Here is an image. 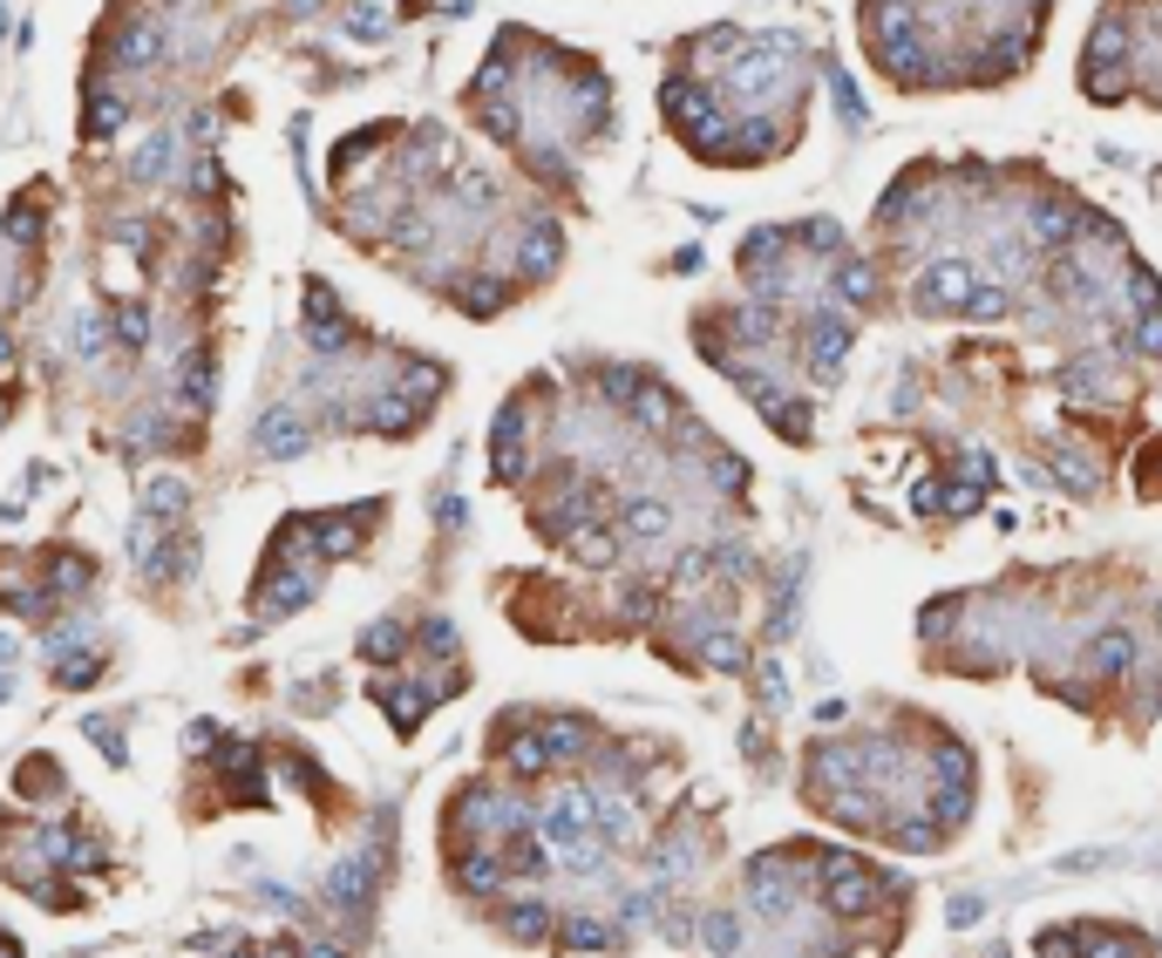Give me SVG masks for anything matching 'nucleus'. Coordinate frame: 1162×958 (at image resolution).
Returning <instances> with one entry per match:
<instances>
[{"mask_svg": "<svg viewBox=\"0 0 1162 958\" xmlns=\"http://www.w3.org/2000/svg\"><path fill=\"white\" fill-rule=\"evenodd\" d=\"M911 211H932V197H925V184H917V177H898L884 197H877V225H884V231L911 225Z\"/></svg>", "mask_w": 1162, "mask_h": 958, "instance_id": "nucleus-10", "label": "nucleus"}, {"mask_svg": "<svg viewBox=\"0 0 1162 958\" xmlns=\"http://www.w3.org/2000/svg\"><path fill=\"white\" fill-rule=\"evenodd\" d=\"M850 340H857V327H850L844 313H816V319H810V353H816V374H823V381H829V368L850 353Z\"/></svg>", "mask_w": 1162, "mask_h": 958, "instance_id": "nucleus-8", "label": "nucleus"}, {"mask_svg": "<svg viewBox=\"0 0 1162 958\" xmlns=\"http://www.w3.org/2000/svg\"><path fill=\"white\" fill-rule=\"evenodd\" d=\"M1129 306L1136 313H1155L1162 306V279L1149 272V265H1129Z\"/></svg>", "mask_w": 1162, "mask_h": 958, "instance_id": "nucleus-19", "label": "nucleus"}, {"mask_svg": "<svg viewBox=\"0 0 1162 958\" xmlns=\"http://www.w3.org/2000/svg\"><path fill=\"white\" fill-rule=\"evenodd\" d=\"M626 415L639 422V428H673V415H680V402L660 388V381H639V394L626 402Z\"/></svg>", "mask_w": 1162, "mask_h": 958, "instance_id": "nucleus-11", "label": "nucleus"}, {"mask_svg": "<svg viewBox=\"0 0 1162 958\" xmlns=\"http://www.w3.org/2000/svg\"><path fill=\"white\" fill-rule=\"evenodd\" d=\"M0 958H21V945H14V938H8V932H0Z\"/></svg>", "mask_w": 1162, "mask_h": 958, "instance_id": "nucleus-23", "label": "nucleus"}, {"mask_svg": "<svg viewBox=\"0 0 1162 958\" xmlns=\"http://www.w3.org/2000/svg\"><path fill=\"white\" fill-rule=\"evenodd\" d=\"M252 762H259L252 748H231V762H225V769H231V775H246ZM231 803H265V782H238V788H231Z\"/></svg>", "mask_w": 1162, "mask_h": 958, "instance_id": "nucleus-22", "label": "nucleus"}, {"mask_svg": "<svg viewBox=\"0 0 1162 958\" xmlns=\"http://www.w3.org/2000/svg\"><path fill=\"white\" fill-rule=\"evenodd\" d=\"M836 293H844L850 306H870V300H877V279H870V265H864V259H850L844 272H836Z\"/></svg>", "mask_w": 1162, "mask_h": 958, "instance_id": "nucleus-15", "label": "nucleus"}, {"mask_svg": "<svg viewBox=\"0 0 1162 958\" xmlns=\"http://www.w3.org/2000/svg\"><path fill=\"white\" fill-rule=\"evenodd\" d=\"M973 265L966 259H932L925 272H917V286H911V306L925 313V319H938V313H966V300H973Z\"/></svg>", "mask_w": 1162, "mask_h": 958, "instance_id": "nucleus-2", "label": "nucleus"}, {"mask_svg": "<svg viewBox=\"0 0 1162 958\" xmlns=\"http://www.w3.org/2000/svg\"><path fill=\"white\" fill-rule=\"evenodd\" d=\"M313 591H319V565H300V557H279L272 551V578L252 585V619L279 625V619H293Z\"/></svg>", "mask_w": 1162, "mask_h": 958, "instance_id": "nucleus-1", "label": "nucleus"}, {"mask_svg": "<svg viewBox=\"0 0 1162 958\" xmlns=\"http://www.w3.org/2000/svg\"><path fill=\"white\" fill-rule=\"evenodd\" d=\"M1088 62H1095V68H1101V62H1108V68L1129 62V21H1121V14H1101V21H1095V34H1088Z\"/></svg>", "mask_w": 1162, "mask_h": 958, "instance_id": "nucleus-12", "label": "nucleus"}, {"mask_svg": "<svg viewBox=\"0 0 1162 958\" xmlns=\"http://www.w3.org/2000/svg\"><path fill=\"white\" fill-rule=\"evenodd\" d=\"M619 524H626V537H666V531H673V510H666L660 497H632V503L619 510Z\"/></svg>", "mask_w": 1162, "mask_h": 958, "instance_id": "nucleus-13", "label": "nucleus"}, {"mask_svg": "<svg viewBox=\"0 0 1162 958\" xmlns=\"http://www.w3.org/2000/svg\"><path fill=\"white\" fill-rule=\"evenodd\" d=\"M510 265L524 272V279H551L557 265H565V231L551 225V211H524V218H517Z\"/></svg>", "mask_w": 1162, "mask_h": 958, "instance_id": "nucleus-3", "label": "nucleus"}, {"mask_svg": "<svg viewBox=\"0 0 1162 958\" xmlns=\"http://www.w3.org/2000/svg\"><path fill=\"white\" fill-rule=\"evenodd\" d=\"M864 34H870L877 48H884V42H911V34H917V0H870V8H864Z\"/></svg>", "mask_w": 1162, "mask_h": 958, "instance_id": "nucleus-7", "label": "nucleus"}, {"mask_svg": "<svg viewBox=\"0 0 1162 958\" xmlns=\"http://www.w3.org/2000/svg\"><path fill=\"white\" fill-rule=\"evenodd\" d=\"M966 313H973V319H1007V313H1013V293H1007V286H973Z\"/></svg>", "mask_w": 1162, "mask_h": 958, "instance_id": "nucleus-18", "label": "nucleus"}, {"mask_svg": "<svg viewBox=\"0 0 1162 958\" xmlns=\"http://www.w3.org/2000/svg\"><path fill=\"white\" fill-rule=\"evenodd\" d=\"M775 143H782V123H775V116H735V137H728V156H735V164H761Z\"/></svg>", "mask_w": 1162, "mask_h": 958, "instance_id": "nucleus-9", "label": "nucleus"}, {"mask_svg": "<svg viewBox=\"0 0 1162 958\" xmlns=\"http://www.w3.org/2000/svg\"><path fill=\"white\" fill-rule=\"evenodd\" d=\"M402 646H409V625L402 619H381V625L360 632V653H368V660H402Z\"/></svg>", "mask_w": 1162, "mask_h": 958, "instance_id": "nucleus-14", "label": "nucleus"}, {"mask_svg": "<svg viewBox=\"0 0 1162 958\" xmlns=\"http://www.w3.org/2000/svg\"><path fill=\"white\" fill-rule=\"evenodd\" d=\"M795 238H803L810 252H844V225H836V218H810Z\"/></svg>", "mask_w": 1162, "mask_h": 958, "instance_id": "nucleus-21", "label": "nucleus"}, {"mask_svg": "<svg viewBox=\"0 0 1162 958\" xmlns=\"http://www.w3.org/2000/svg\"><path fill=\"white\" fill-rule=\"evenodd\" d=\"M1129 660H1136L1129 632H1101V639H1095V666H1101V673H1129Z\"/></svg>", "mask_w": 1162, "mask_h": 958, "instance_id": "nucleus-16", "label": "nucleus"}, {"mask_svg": "<svg viewBox=\"0 0 1162 958\" xmlns=\"http://www.w3.org/2000/svg\"><path fill=\"white\" fill-rule=\"evenodd\" d=\"M306 443H313V422L286 402V409H272V415H259V456H272V462H293V456H306Z\"/></svg>", "mask_w": 1162, "mask_h": 958, "instance_id": "nucleus-5", "label": "nucleus"}, {"mask_svg": "<svg viewBox=\"0 0 1162 958\" xmlns=\"http://www.w3.org/2000/svg\"><path fill=\"white\" fill-rule=\"evenodd\" d=\"M374 857H340L334 870H327V884H319V897H327L334 911H368V897H374Z\"/></svg>", "mask_w": 1162, "mask_h": 958, "instance_id": "nucleus-4", "label": "nucleus"}, {"mask_svg": "<svg viewBox=\"0 0 1162 958\" xmlns=\"http://www.w3.org/2000/svg\"><path fill=\"white\" fill-rule=\"evenodd\" d=\"M123 130V96H89V137H116Z\"/></svg>", "mask_w": 1162, "mask_h": 958, "instance_id": "nucleus-17", "label": "nucleus"}, {"mask_svg": "<svg viewBox=\"0 0 1162 958\" xmlns=\"http://www.w3.org/2000/svg\"><path fill=\"white\" fill-rule=\"evenodd\" d=\"M829 96H836V109H844V123L850 130H864V102H857V89H850V75L829 62Z\"/></svg>", "mask_w": 1162, "mask_h": 958, "instance_id": "nucleus-20", "label": "nucleus"}, {"mask_svg": "<svg viewBox=\"0 0 1162 958\" xmlns=\"http://www.w3.org/2000/svg\"><path fill=\"white\" fill-rule=\"evenodd\" d=\"M1080 218H1088V211H1074V205H1061V197H1040V205H1033V218H1027V238H1033V246H1040V252H1061V246H1067V238L1080 231Z\"/></svg>", "mask_w": 1162, "mask_h": 958, "instance_id": "nucleus-6", "label": "nucleus"}, {"mask_svg": "<svg viewBox=\"0 0 1162 958\" xmlns=\"http://www.w3.org/2000/svg\"><path fill=\"white\" fill-rule=\"evenodd\" d=\"M231 958H259V951H252V945H238V951H231Z\"/></svg>", "mask_w": 1162, "mask_h": 958, "instance_id": "nucleus-24", "label": "nucleus"}]
</instances>
